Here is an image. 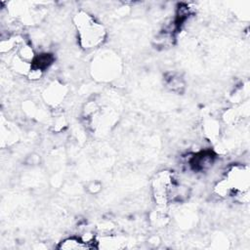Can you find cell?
<instances>
[{
  "label": "cell",
  "mask_w": 250,
  "mask_h": 250,
  "mask_svg": "<svg viewBox=\"0 0 250 250\" xmlns=\"http://www.w3.org/2000/svg\"><path fill=\"white\" fill-rule=\"evenodd\" d=\"M76 24L79 30L81 44L84 48H93L103 41L104 36V27L88 15L79 16Z\"/></svg>",
  "instance_id": "1"
},
{
  "label": "cell",
  "mask_w": 250,
  "mask_h": 250,
  "mask_svg": "<svg viewBox=\"0 0 250 250\" xmlns=\"http://www.w3.org/2000/svg\"><path fill=\"white\" fill-rule=\"evenodd\" d=\"M214 159H215V154L212 151L210 150L200 151L191 157L189 161V165L194 171L195 170L202 171L212 166Z\"/></svg>",
  "instance_id": "2"
},
{
  "label": "cell",
  "mask_w": 250,
  "mask_h": 250,
  "mask_svg": "<svg viewBox=\"0 0 250 250\" xmlns=\"http://www.w3.org/2000/svg\"><path fill=\"white\" fill-rule=\"evenodd\" d=\"M54 62V56L48 53H42L39 55L34 56L30 63V70L31 71H38L42 72L46 68H48Z\"/></svg>",
  "instance_id": "3"
},
{
  "label": "cell",
  "mask_w": 250,
  "mask_h": 250,
  "mask_svg": "<svg viewBox=\"0 0 250 250\" xmlns=\"http://www.w3.org/2000/svg\"><path fill=\"white\" fill-rule=\"evenodd\" d=\"M60 249H90V248H96L94 244H92V241L83 240L80 237H68L64 240H62L60 245Z\"/></svg>",
  "instance_id": "4"
}]
</instances>
